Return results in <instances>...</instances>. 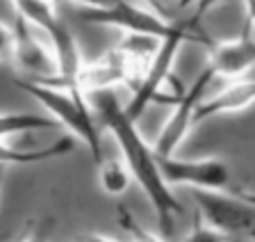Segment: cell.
<instances>
[{"label": "cell", "mask_w": 255, "mask_h": 242, "mask_svg": "<svg viewBox=\"0 0 255 242\" xmlns=\"http://www.w3.org/2000/svg\"><path fill=\"white\" fill-rule=\"evenodd\" d=\"M89 103L96 112V119L114 135V140L121 149V158L132 181H137V185L148 197L150 206L155 210V217H157L159 231L169 236L173 231L175 217H180L185 208H182L180 199L173 194L171 185L166 183L153 144L143 140V135L137 128V121L132 117H128L126 108L119 103L114 92L91 94Z\"/></svg>", "instance_id": "cell-1"}, {"label": "cell", "mask_w": 255, "mask_h": 242, "mask_svg": "<svg viewBox=\"0 0 255 242\" xmlns=\"http://www.w3.org/2000/svg\"><path fill=\"white\" fill-rule=\"evenodd\" d=\"M16 87L30 94L34 101L46 110L50 119L64 126L75 140L85 142L96 162L103 160V142L98 133V119L91 108L89 96L80 92L78 85L69 82H34L18 78Z\"/></svg>", "instance_id": "cell-2"}, {"label": "cell", "mask_w": 255, "mask_h": 242, "mask_svg": "<svg viewBox=\"0 0 255 242\" xmlns=\"http://www.w3.org/2000/svg\"><path fill=\"white\" fill-rule=\"evenodd\" d=\"M80 18L85 23H94V25L119 27L123 34H148V37L157 39H166L171 34H189L196 43H205L207 48L212 46V39L205 37L201 25L191 16L178 23L166 21L146 2H137V0H117L114 5L105 7V9H85Z\"/></svg>", "instance_id": "cell-3"}, {"label": "cell", "mask_w": 255, "mask_h": 242, "mask_svg": "<svg viewBox=\"0 0 255 242\" xmlns=\"http://www.w3.org/2000/svg\"><path fill=\"white\" fill-rule=\"evenodd\" d=\"M11 5H14L16 16H21L23 21L30 23L34 30H39L48 39L59 71L57 82L78 85V73L85 64V59H82V53L78 48L75 34L59 21L57 11H55L57 7L43 5L39 0H11Z\"/></svg>", "instance_id": "cell-4"}, {"label": "cell", "mask_w": 255, "mask_h": 242, "mask_svg": "<svg viewBox=\"0 0 255 242\" xmlns=\"http://www.w3.org/2000/svg\"><path fill=\"white\" fill-rule=\"evenodd\" d=\"M159 167L171 188H191L203 192L233 194L255 204V192L242 188L221 158H159Z\"/></svg>", "instance_id": "cell-5"}, {"label": "cell", "mask_w": 255, "mask_h": 242, "mask_svg": "<svg viewBox=\"0 0 255 242\" xmlns=\"http://www.w3.org/2000/svg\"><path fill=\"white\" fill-rule=\"evenodd\" d=\"M212 80H214L212 69L205 66L189 87H185V89H182V85L175 87V94L171 96L173 110H171L169 119H166L164 126L159 128L157 137H155V142H153V149H155V156L157 158L175 156L178 149L185 144L187 135L196 126V110H198V105H201L203 96H205L207 85Z\"/></svg>", "instance_id": "cell-6"}, {"label": "cell", "mask_w": 255, "mask_h": 242, "mask_svg": "<svg viewBox=\"0 0 255 242\" xmlns=\"http://www.w3.org/2000/svg\"><path fill=\"white\" fill-rule=\"evenodd\" d=\"M194 204H196V215L214 231L223 233L230 240L235 238L255 240V204L233 194L203 192V190H194Z\"/></svg>", "instance_id": "cell-7"}, {"label": "cell", "mask_w": 255, "mask_h": 242, "mask_svg": "<svg viewBox=\"0 0 255 242\" xmlns=\"http://www.w3.org/2000/svg\"><path fill=\"white\" fill-rule=\"evenodd\" d=\"M185 41H194V39L189 34H171V37L159 41V48L155 53L153 62H150L148 71L143 73L141 82H139V87L132 92V98L128 101V105H123L128 117H132L137 121L143 114L146 105H150L155 101H162L164 87L175 82L173 64H175V57H178V50H180V46Z\"/></svg>", "instance_id": "cell-8"}, {"label": "cell", "mask_w": 255, "mask_h": 242, "mask_svg": "<svg viewBox=\"0 0 255 242\" xmlns=\"http://www.w3.org/2000/svg\"><path fill=\"white\" fill-rule=\"evenodd\" d=\"M14 48L11 57L16 62V69L25 73V80L34 82H50L59 78L55 53L50 48L48 39L39 30L25 23L21 16L14 21Z\"/></svg>", "instance_id": "cell-9"}, {"label": "cell", "mask_w": 255, "mask_h": 242, "mask_svg": "<svg viewBox=\"0 0 255 242\" xmlns=\"http://www.w3.org/2000/svg\"><path fill=\"white\" fill-rule=\"evenodd\" d=\"M210 69L214 78L239 80L255 66V39L251 37V27L246 25L239 37L226 41H212L210 46Z\"/></svg>", "instance_id": "cell-10"}, {"label": "cell", "mask_w": 255, "mask_h": 242, "mask_svg": "<svg viewBox=\"0 0 255 242\" xmlns=\"http://www.w3.org/2000/svg\"><path fill=\"white\" fill-rule=\"evenodd\" d=\"M78 87L87 96L98 92H114L117 87H130V71L117 46L94 62L82 64L78 73Z\"/></svg>", "instance_id": "cell-11"}, {"label": "cell", "mask_w": 255, "mask_h": 242, "mask_svg": "<svg viewBox=\"0 0 255 242\" xmlns=\"http://www.w3.org/2000/svg\"><path fill=\"white\" fill-rule=\"evenodd\" d=\"M255 103V80L251 78H239L219 89L214 96L203 98L196 110V124L210 121L221 114H235L251 108Z\"/></svg>", "instance_id": "cell-12"}, {"label": "cell", "mask_w": 255, "mask_h": 242, "mask_svg": "<svg viewBox=\"0 0 255 242\" xmlns=\"http://www.w3.org/2000/svg\"><path fill=\"white\" fill-rule=\"evenodd\" d=\"M159 41L162 39L157 37H148V34H130L126 32L121 37V41L117 43L119 53L123 55L128 64V71H130V89H137L139 82H141L143 73L148 71L150 62H153L155 53L159 48Z\"/></svg>", "instance_id": "cell-13"}, {"label": "cell", "mask_w": 255, "mask_h": 242, "mask_svg": "<svg viewBox=\"0 0 255 242\" xmlns=\"http://www.w3.org/2000/svg\"><path fill=\"white\" fill-rule=\"evenodd\" d=\"M75 149V140L73 137H59L55 140L53 144L41 146V149H30V151H23V149H14V146L5 144L0 140V165H34V162H43V160H50V158H62L66 153Z\"/></svg>", "instance_id": "cell-14"}, {"label": "cell", "mask_w": 255, "mask_h": 242, "mask_svg": "<svg viewBox=\"0 0 255 242\" xmlns=\"http://www.w3.org/2000/svg\"><path fill=\"white\" fill-rule=\"evenodd\" d=\"M98 167V183L101 190L110 197H121L128 192L130 183H132V176L128 172L123 158H114V156H103L101 162H96Z\"/></svg>", "instance_id": "cell-15"}, {"label": "cell", "mask_w": 255, "mask_h": 242, "mask_svg": "<svg viewBox=\"0 0 255 242\" xmlns=\"http://www.w3.org/2000/svg\"><path fill=\"white\" fill-rule=\"evenodd\" d=\"M57 128V121L48 114L32 112H2L0 114V140H7L11 135L32 133V130H50Z\"/></svg>", "instance_id": "cell-16"}, {"label": "cell", "mask_w": 255, "mask_h": 242, "mask_svg": "<svg viewBox=\"0 0 255 242\" xmlns=\"http://www.w3.org/2000/svg\"><path fill=\"white\" fill-rule=\"evenodd\" d=\"M117 210H119L117 220H119V224H121L123 231L130 236V242H164L157 233L148 231V229H146V226H143L141 222L132 215V210L128 208V206L121 204Z\"/></svg>", "instance_id": "cell-17"}, {"label": "cell", "mask_w": 255, "mask_h": 242, "mask_svg": "<svg viewBox=\"0 0 255 242\" xmlns=\"http://www.w3.org/2000/svg\"><path fill=\"white\" fill-rule=\"evenodd\" d=\"M182 242H230V238L214 231L212 226H207L205 222L196 215L194 217V224H191V231L187 233V238Z\"/></svg>", "instance_id": "cell-18"}, {"label": "cell", "mask_w": 255, "mask_h": 242, "mask_svg": "<svg viewBox=\"0 0 255 242\" xmlns=\"http://www.w3.org/2000/svg\"><path fill=\"white\" fill-rule=\"evenodd\" d=\"M11 48H14V27L0 21V57L11 55Z\"/></svg>", "instance_id": "cell-19"}, {"label": "cell", "mask_w": 255, "mask_h": 242, "mask_svg": "<svg viewBox=\"0 0 255 242\" xmlns=\"http://www.w3.org/2000/svg\"><path fill=\"white\" fill-rule=\"evenodd\" d=\"M214 2L217 0H180V7H187V5H196V11H194V21L201 25V18L205 16V11L210 9V7H214Z\"/></svg>", "instance_id": "cell-20"}, {"label": "cell", "mask_w": 255, "mask_h": 242, "mask_svg": "<svg viewBox=\"0 0 255 242\" xmlns=\"http://www.w3.org/2000/svg\"><path fill=\"white\" fill-rule=\"evenodd\" d=\"M62 2H75V5L85 7V9H105L112 7L117 0H62Z\"/></svg>", "instance_id": "cell-21"}, {"label": "cell", "mask_w": 255, "mask_h": 242, "mask_svg": "<svg viewBox=\"0 0 255 242\" xmlns=\"http://www.w3.org/2000/svg\"><path fill=\"white\" fill-rule=\"evenodd\" d=\"M80 242H119V240L112 236H105V233H85L80 238Z\"/></svg>", "instance_id": "cell-22"}, {"label": "cell", "mask_w": 255, "mask_h": 242, "mask_svg": "<svg viewBox=\"0 0 255 242\" xmlns=\"http://www.w3.org/2000/svg\"><path fill=\"white\" fill-rule=\"evenodd\" d=\"M246 5V25L255 30V0H244Z\"/></svg>", "instance_id": "cell-23"}, {"label": "cell", "mask_w": 255, "mask_h": 242, "mask_svg": "<svg viewBox=\"0 0 255 242\" xmlns=\"http://www.w3.org/2000/svg\"><path fill=\"white\" fill-rule=\"evenodd\" d=\"M21 242H46V236H43V231L37 226V229H32V231L27 233V236L23 238Z\"/></svg>", "instance_id": "cell-24"}, {"label": "cell", "mask_w": 255, "mask_h": 242, "mask_svg": "<svg viewBox=\"0 0 255 242\" xmlns=\"http://www.w3.org/2000/svg\"><path fill=\"white\" fill-rule=\"evenodd\" d=\"M39 2H43V5H50V7H57L62 0H39Z\"/></svg>", "instance_id": "cell-25"}, {"label": "cell", "mask_w": 255, "mask_h": 242, "mask_svg": "<svg viewBox=\"0 0 255 242\" xmlns=\"http://www.w3.org/2000/svg\"><path fill=\"white\" fill-rule=\"evenodd\" d=\"M137 2H146L148 5V2H159V0H137Z\"/></svg>", "instance_id": "cell-26"}, {"label": "cell", "mask_w": 255, "mask_h": 242, "mask_svg": "<svg viewBox=\"0 0 255 242\" xmlns=\"http://www.w3.org/2000/svg\"><path fill=\"white\" fill-rule=\"evenodd\" d=\"M2 169H5V167H2V165H0V185H2Z\"/></svg>", "instance_id": "cell-27"}, {"label": "cell", "mask_w": 255, "mask_h": 242, "mask_svg": "<svg viewBox=\"0 0 255 242\" xmlns=\"http://www.w3.org/2000/svg\"><path fill=\"white\" fill-rule=\"evenodd\" d=\"M230 242H237V240H230Z\"/></svg>", "instance_id": "cell-28"}]
</instances>
